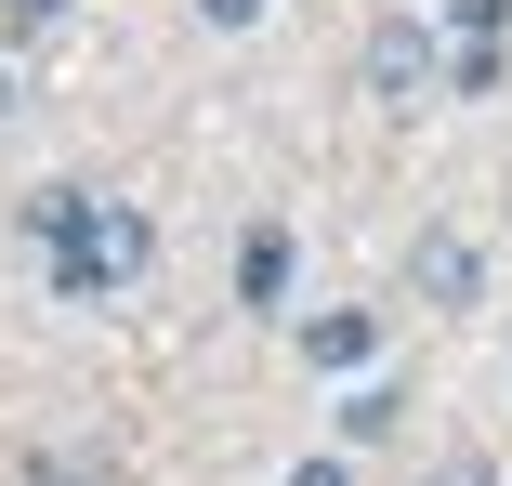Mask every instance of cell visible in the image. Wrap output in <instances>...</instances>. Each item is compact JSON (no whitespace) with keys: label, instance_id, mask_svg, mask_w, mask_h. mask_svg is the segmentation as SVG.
<instances>
[{"label":"cell","instance_id":"1","mask_svg":"<svg viewBox=\"0 0 512 486\" xmlns=\"http://www.w3.org/2000/svg\"><path fill=\"white\" fill-rule=\"evenodd\" d=\"M40 250H53V289L66 303H119V289L158 263V224L132 198H92V184H53V198H27Z\"/></svg>","mask_w":512,"mask_h":486},{"label":"cell","instance_id":"2","mask_svg":"<svg viewBox=\"0 0 512 486\" xmlns=\"http://www.w3.org/2000/svg\"><path fill=\"white\" fill-rule=\"evenodd\" d=\"M368 92H381V106H421V92H447V40L434 27H368Z\"/></svg>","mask_w":512,"mask_h":486},{"label":"cell","instance_id":"3","mask_svg":"<svg viewBox=\"0 0 512 486\" xmlns=\"http://www.w3.org/2000/svg\"><path fill=\"white\" fill-rule=\"evenodd\" d=\"M407 303H473V250L460 237H421V250H407Z\"/></svg>","mask_w":512,"mask_h":486},{"label":"cell","instance_id":"4","mask_svg":"<svg viewBox=\"0 0 512 486\" xmlns=\"http://www.w3.org/2000/svg\"><path fill=\"white\" fill-rule=\"evenodd\" d=\"M368 342H381V329H368L355 303H342V316H316V329H302V355H316V368H368Z\"/></svg>","mask_w":512,"mask_h":486},{"label":"cell","instance_id":"5","mask_svg":"<svg viewBox=\"0 0 512 486\" xmlns=\"http://www.w3.org/2000/svg\"><path fill=\"white\" fill-rule=\"evenodd\" d=\"M53 14H66V0H0V40H40Z\"/></svg>","mask_w":512,"mask_h":486},{"label":"cell","instance_id":"6","mask_svg":"<svg viewBox=\"0 0 512 486\" xmlns=\"http://www.w3.org/2000/svg\"><path fill=\"white\" fill-rule=\"evenodd\" d=\"M499 14H512V0H447V27H460V40H499Z\"/></svg>","mask_w":512,"mask_h":486},{"label":"cell","instance_id":"7","mask_svg":"<svg viewBox=\"0 0 512 486\" xmlns=\"http://www.w3.org/2000/svg\"><path fill=\"white\" fill-rule=\"evenodd\" d=\"M197 14H211V27H263V0H197Z\"/></svg>","mask_w":512,"mask_h":486},{"label":"cell","instance_id":"8","mask_svg":"<svg viewBox=\"0 0 512 486\" xmlns=\"http://www.w3.org/2000/svg\"><path fill=\"white\" fill-rule=\"evenodd\" d=\"M289 486H355V473H342V460H302V473H289Z\"/></svg>","mask_w":512,"mask_h":486},{"label":"cell","instance_id":"9","mask_svg":"<svg viewBox=\"0 0 512 486\" xmlns=\"http://www.w3.org/2000/svg\"><path fill=\"white\" fill-rule=\"evenodd\" d=\"M447 486H499V473H473V460H460V473H447Z\"/></svg>","mask_w":512,"mask_h":486},{"label":"cell","instance_id":"10","mask_svg":"<svg viewBox=\"0 0 512 486\" xmlns=\"http://www.w3.org/2000/svg\"><path fill=\"white\" fill-rule=\"evenodd\" d=\"M14 486H66V473H14Z\"/></svg>","mask_w":512,"mask_h":486}]
</instances>
